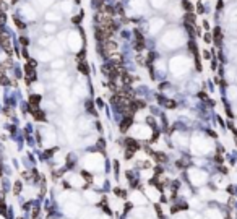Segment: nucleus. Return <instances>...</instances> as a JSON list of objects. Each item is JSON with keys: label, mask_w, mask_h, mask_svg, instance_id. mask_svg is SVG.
Returning a JSON list of instances; mask_svg holds the SVG:
<instances>
[{"label": "nucleus", "mask_w": 237, "mask_h": 219, "mask_svg": "<svg viewBox=\"0 0 237 219\" xmlns=\"http://www.w3.org/2000/svg\"><path fill=\"white\" fill-rule=\"evenodd\" d=\"M130 125H131V115H127V117H125V120L120 124V131H127Z\"/></svg>", "instance_id": "obj_1"}, {"label": "nucleus", "mask_w": 237, "mask_h": 219, "mask_svg": "<svg viewBox=\"0 0 237 219\" xmlns=\"http://www.w3.org/2000/svg\"><path fill=\"white\" fill-rule=\"evenodd\" d=\"M20 191H21V182L16 180L15 185H13V193H15V195H20Z\"/></svg>", "instance_id": "obj_2"}, {"label": "nucleus", "mask_w": 237, "mask_h": 219, "mask_svg": "<svg viewBox=\"0 0 237 219\" xmlns=\"http://www.w3.org/2000/svg\"><path fill=\"white\" fill-rule=\"evenodd\" d=\"M39 101H41V98H39V96H31V98H29V102H31V106H33V107H36V106H37Z\"/></svg>", "instance_id": "obj_3"}, {"label": "nucleus", "mask_w": 237, "mask_h": 219, "mask_svg": "<svg viewBox=\"0 0 237 219\" xmlns=\"http://www.w3.org/2000/svg\"><path fill=\"white\" fill-rule=\"evenodd\" d=\"M34 119H36V120H46V117H44V112H41V111H34Z\"/></svg>", "instance_id": "obj_4"}, {"label": "nucleus", "mask_w": 237, "mask_h": 219, "mask_svg": "<svg viewBox=\"0 0 237 219\" xmlns=\"http://www.w3.org/2000/svg\"><path fill=\"white\" fill-rule=\"evenodd\" d=\"M78 70H81V72L85 73V75H88V73H89V68L86 67V63H85V62H81L80 65H78Z\"/></svg>", "instance_id": "obj_5"}, {"label": "nucleus", "mask_w": 237, "mask_h": 219, "mask_svg": "<svg viewBox=\"0 0 237 219\" xmlns=\"http://www.w3.org/2000/svg\"><path fill=\"white\" fill-rule=\"evenodd\" d=\"M154 157L157 161H161V162H166V161H167V157L162 154V153H154Z\"/></svg>", "instance_id": "obj_6"}, {"label": "nucleus", "mask_w": 237, "mask_h": 219, "mask_svg": "<svg viewBox=\"0 0 237 219\" xmlns=\"http://www.w3.org/2000/svg\"><path fill=\"white\" fill-rule=\"evenodd\" d=\"M166 106H167L169 109H174V107H175V102H174V101H167V104H166Z\"/></svg>", "instance_id": "obj_7"}, {"label": "nucleus", "mask_w": 237, "mask_h": 219, "mask_svg": "<svg viewBox=\"0 0 237 219\" xmlns=\"http://www.w3.org/2000/svg\"><path fill=\"white\" fill-rule=\"evenodd\" d=\"M182 5L185 7L187 10H192V5H190V3H188V2H185V0H183V2H182Z\"/></svg>", "instance_id": "obj_8"}, {"label": "nucleus", "mask_w": 237, "mask_h": 219, "mask_svg": "<svg viewBox=\"0 0 237 219\" xmlns=\"http://www.w3.org/2000/svg\"><path fill=\"white\" fill-rule=\"evenodd\" d=\"M205 41L209 42V41H211V36H209V34H206V36H205Z\"/></svg>", "instance_id": "obj_9"}, {"label": "nucleus", "mask_w": 237, "mask_h": 219, "mask_svg": "<svg viewBox=\"0 0 237 219\" xmlns=\"http://www.w3.org/2000/svg\"><path fill=\"white\" fill-rule=\"evenodd\" d=\"M0 175H2V170H0Z\"/></svg>", "instance_id": "obj_10"}]
</instances>
